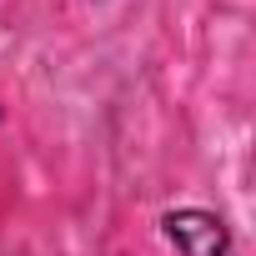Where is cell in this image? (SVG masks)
I'll return each mask as SVG.
<instances>
[{"instance_id":"obj_1","label":"cell","mask_w":256,"mask_h":256,"mask_svg":"<svg viewBox=\"0 0 256 256\" xmlns=\"http://www.w3.org/2000/svg\"><path fill=\"white\" fill-rule=\"evenodd\" d=\"M161 226H166V241H171L181 256H226V246H231V236H226L221 216H211V211H196V206H186V211H171Z\"/></svg>"}]
</instances>
